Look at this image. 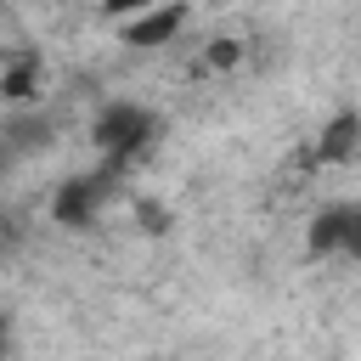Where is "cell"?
I'll return each instance as SVG.
<instances>
[{"label":"cell","mask_w":361,"mask_h":361,"mask_svg":"<svg viewBox=\"0 0 361 361\" xmlns=\"http://www.w3.org/2000/svg\"><path fill=\"white\" fill-rule=\"evenodd\" d=\"M6 350H11V310L0 305V355H6Z\"/></svg>","instance_id":"obj_7"},{"label":"cell","mask_w":361,"mask_h":361,"mask_svg":"<svg viewBox=\"0 0 361 361\" xmlns=\"http://www.w3.org/2000/svg\"><path fill=\"white\" fill-rule=\"evenodd\" d=\"M34 85H39V56H34V51H23V56H11V62L0 68V96H6V102H28Z\"/></svg>","instance_id":"obj_5"},{"label":"cell","mask_w":361,"mask_h":361,"mask_svg":"<svg viewBox=\"0 0 361 361\" xmlns=\"http://www.w3.org/2000/svg\"><path fill=\"white\" fill-rule=\"evenodd\" d=\"M338 254L361 259V209H338Z\"/></svg>","instance_id":"obj_6"},{"label":"cell","mask_w":361,"mask_h":361,"mask_svg":"<svg viewBox=\"0 0 361 361\" xmlns=\"http://www.w3.org/2000/svg\"><path fill=\"white\" fill-rule=\"evenodd\" d=\"M102 197H107V175H73V180L56 192L51 214H56L62 226H90V214L102 209Z\"/></svg>","instance_id":"obj_2"},{"label":"cell","mask_w":361,"mask_h":361,"mask_svg":"<svg viewBox=\"0 0 361 361\" xmlns=\"http://www.w3.org/2000/svg\"><path fill=\"white\" fill-rule=\"evenodd\" d=\"M152 135H158V113L141 107V102H107V107L96 113V124H90V141L107 152V164L135 158Z\"/></svg>","instance_id":"obj_1"},{"label":"cell","mask_w":361,"mask_h":361,"mask_svg":"<svg viewBox=\"0 0 361 361\" xmlns=\"http://www.w3.org/2000/svg\"><path fill=\"white\" fill-rule=\"evenodd\" d=\"M186 28V6H152L124 23V45H169Z\"/></svg>","instance_id":"obj_3"},{"label":"cell","mask_w":361,"mask_h":361,"mask_svg":"<svg viewBox=\"0 0 361 361\" xmlns=\"http://www.w3.org/2000/svg\"><path fill=\"white\" fill-rule=\"evenodd\" d=\"M355 141H361V118H355V113H338V118L327 124V135L316 141V164H338V158H350Z\"/></svg>","instance_id":"obj_4"}]
</instances>
